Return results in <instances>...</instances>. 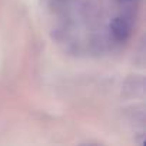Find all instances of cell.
<instances>
[{
  "label": "cell",
  "mask_w": 146,
  "mask_h": 146,
  "mask_svg": "<svg viewBox=\"0 0 146 146\" xmlns=\"http://www.w3.org/2000/svg\"><path fill=\"white\" fill-rule=\"evenodd\" d=\"M130 26L125 17H115L110 23V32L116 40H125L129 35Z\"/></svg>",
  "instance_id": "1"
}]
</instances>
